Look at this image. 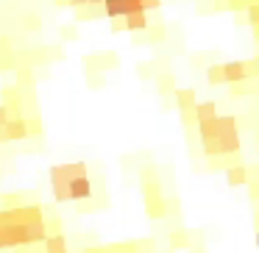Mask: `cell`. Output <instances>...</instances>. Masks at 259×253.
<instances>
[{
	"instance_id": "6da1fadb",
	"label": "cell",
	"mask_w": 259,
	"mask_h": 253,
	"mask_svg": "<svg viewBox=\"0 0 259 253\" xmlns=\"http://www.w3.org/2000/svg\"><path fill=\"white\" fill-rule=\"evenodd\" d=\"M218 145H220V156H234L242 147L237 120L229 117V114H223V117L218 114Z\"/></svg>"
},
{
	"instance_id": "7a4b0ae2",
	"label": "cell",
	"mask_w": 259,
	"mask_h": 253,
	"mask_svg": "<svg viewBox=\"0 0 259 253\" xmlns=\"http://www.w3.org/2000/svg\"><path fill=\"white\" fill-rule=\"evenodd\" d=\"M176 95V106H179L181 117H184V123L195 125V89H173Z\"/></svg>"
},
{
	"instance_id": "3957f363",
	"label": "cell",
	"mask_w": 259,
	"mask_h": 253,
	"mask_svg": "<svg viewBox=\"0 0 259 253\" xmlns=\"http://www.w3.org/2000/svg\"><path fill=\"white\" fill-rule=\"evenodd\" d=\"M251 67L248 62H226V84H240V81H251Z\"/></svg>"
},
{
	"instance_id": "277c9868",
	"label": "cell",
	"mask_w": 259,
	"mask_h": 253,
	"mask_svg": "<svg viewBox=\"0 0 259 253\" xmlns=\"http://www.w3.org/2000/svg\"><path fill=\"white\" fill-rule=\"evenodd\" d=\"M226 181H229V186H248V167L245 164L226 167Z\"/></svg>"
},
{
	"instance_id": "5b68a950",
	"label": "cell",
	"mask_w": 259,
	"mask_h": 253,
	"mask_svg": "<svg viewBox=\"0 0 259 253\" xmlns=\"http://www.w3.org/2000/svg\"><path fill=\"white\" fill-rule=\"evenodd\" d=\"M214 117H218V106H214L212 100L195 103V125L198 123H206V120H214Z\"/></svg>"
},
{
	"instance_id": "8992f818",
	"label": "cell",
	"mask_w": 259,
	"mask_h": 253,
	"mask_svg": "<svg viewBox=\"0 0 259 253\" xmlns=\"http://www.w3.org/2000/svg\"><path fill=\"white\" fill-rule=\"evenodd\" d=\"M206 81H209L212 86L226 84V64H209V70H206Z\"/></svg>"
},
{
	"instance_id": "52a82bcc",
	"label": "cell",
	"mask_w": 259,
	"mask_h": 253,
	"mask_svg": "<svg viewBox=\"0 0 259 253\" xmlns=\"http://www.w3.org/2000/svg\"><path fill=\"white\" fill-rule=\"evenodd\" d=\"M170 242H173V247H187V245H190V236H187L184 231H173Z\"/></svg>"
},
{
	"instance_id": "ba28073f",
	"label": "cell",
	"mask_w": 259,
	"mask_h": 253,
	"mask_svg": "<svg viewBox=\"0 0 259 253\" xmlns=\"http://www.w3.org/2000/svg\"><path fill=\"white\" fill-rule=\"evenodd\" d=\"M131 28H145V17H142L140 12H131V20H128Z\"/></svg>"
},
{
	"instance_id": "9c48e42d",
	"label": "cell",
	"mask_w": 259,
	"mask_h": 253,
	"mask_svg": "<svg viewBox=\"0 0 259 253\" xmlns=\"http://www.w3.org/2000/svg\"><path fill=\"white\" fill-rule=\"evenodd\" d=\"M251 197H253V200H259V181H253V184H251Z\"/></svg>"
},
{
	"instance_id": "30bf717a",
	"label": "cell",
	"mask_w": 259,
	"mask_h": 253,
	"mask_svg": "<svg viewBox=\"0 0 259 253\" xmlns=\"http://www.w3.org/2000/svg\"><path fill=\"white\" fill-rule=\"evenodd\" d=\"M159 6V0H145V9H156Z\"/></svg>"
},
{
	"instance_id": "8fae6325",
	"label": "cell",
	"mask_w": 259,
	"mask_h": 253,
	"mask_svg": "<svg viewBox=\"0 0 259 253\" xmlns=\"http://www.w3.org/2000/svg\"><path fill=\"white\" fill-rule=\"evenodd\" d=\"M253 59H256V73H259V56H253Z\"/></svg>"
},
{
	"instance_id": "7c38bea8",
	"label": "cell",
	"mask_w": 259,
	"mask_h": 253,
	"mask_svg": "<svg viewBox=\"0 0 259 253\" xmlns=\"http://www.w3.org/2000/svg\"><path fill=\"white\" fill-rule=\"evenodd\" d=\"M256 247H259V234H256Z\"/></svg>"
}]
</instances>
